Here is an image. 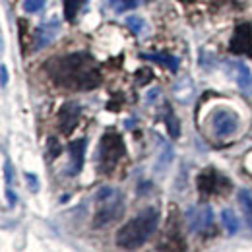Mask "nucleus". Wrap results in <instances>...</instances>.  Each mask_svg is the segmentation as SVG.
Wrapping results in <instances>:
<instances>
[{"mask_svg": "<svg viewBox=\"0 0 252 252\" xmlns=\"http://www.w3.org/2000/svg\"><path fill=\"white\" fill-rule=\"evenodd\" d=\"M125 212V198L117 189L103 187L95 194V218L94 227H105L115 220H119Z\"/></svg>", "mask_w": 252, "mask_h": 252, "instance_id": "3", "label": "nucleus"}, {"mask_svg": "<svg viewBox=\"0 0 252 252\" xmlns=\"http://www.w3.org/2000/svg\"><path fill=\"white\" fill-rule=\"evenodd\" d=\"M173 92H175L177 99H179L181 103H189L190 99H192V95H194L192 80H190L189 84H187V88H185V86H181V82H177V84H175V88H173Z\"/></svg>", "mask_w": 252, "mask_h": 252, "instance_id": "19", "label": "nucleus"}, {"mask_svg": "<svg viewBox=\"0 0 252 252\" xmlns=\"http://www.w3.org/2000/svg\"><path fill=\"white\" fill-rule=\"evenodd\" d=\"M126 146L121 134L117 132H105L103 138L99 140V152H97V161H99V171L105 175H111L119 161L125 158Z\"/></svg>", "mask_w": 252, "mask_h": 252, "instance_id": "4", "label": "nucleus"}, {"mask_svg": "<svg viewBox=\"0 0 252 252\" xmlns=\"http://www.w3.org/2000/svg\"><path fill=\"white\" fill-rule=\"evenodd\" d=\"M221 223H223V227H225L227 235H235V233L239 231V220H237L235 212H233V210H229V208L221 210Z\"/></svg>", "mask_w": 252, "mask_h": 252, "instance_id": "16", "label": "nucleus"}, {"mask_svg": "<svg viewBox=\"0 0 252 252\" xmlns=\"http://www.w3.org/2000/svg\"><path fill=\"white\" fill-rule=\"evenodd\" d=\"M80 115H82V107L76 101H66L63 107L59 109V128L63 134H72L74 128L80 123Z\"/></svg>", "mask_w": 252, "mask_h": 252, "instance_id": "10", "label": "nucleus"}, {"mask_svg": "<svg viewBox=\"0 0 252 252\" xmlns=\"http://www.w3.org/2000/svg\"><path fill=\"white\" fill-rule=\"evenodd\" d=\"M6 198H8V204H10V206H16V194L10 189L6 190Z\"/></svg>", "mask_w": 252, "mask_h": 252, "instance_id": "26", "label": "nucleus"}, {"mask_svg": "<svg viewBox=\"0 0 252 252\" xmlns=\"http://www.w3.org/2000/svg\"><path fill=\"white\" fill-rule=\"evenodd\" d=\"M86 146H88V140L86 138H78V140H72L68 144L70 163H68L66 175L74 177V175H78L82 171V167H84V156H86Z\"/></svg>", "mask_w": 252, "mask_h": 252, "instance_id": "11", "label": "nucleus"}, {"mask_svg": "<svg viewBox=\"0 0 252 252\" xmlns=\"http://www.w3.org/2000/svg\"><path fill=\"white\" fill-rule=\"evenodd\" d=\"M49 154H51V158L61 156V144H59L57 138H49Z\"/></svg>", "mask_w": 252, "mask_h": 252, "instance_id": "22", "label": "nucleus"}, {"mask_svg": "<svg viewBox=\"0 0 252 252\" xmlns=\"http://www.w3.org/2000/svg\"><path fill=\"white\" fill-rule=\"evenodd\" d=\"M0 78H2V88H6V84H8V68L4 64L0 66Z\"/></svg>", "mask_w": 252, "mask_h": 252, "instance_id": "25", "label": "nucleus"}, {"mask_svg": "<svg viewBox=\"0 0 252 252\" xmlns=\"http://www.w3.org/2000/svg\"><path fill=\"white\" fill-rule=\"evenodd\" d=\"M144 2H148V0H109L111 8H113L117 14L126 12V10H136V8L142 6Z\"/></svg>", "mask_w": 252, "mask_h": 252, "instance_id": "17", "label": "nucleus"}, {"mask_svg": "<svg viewBox=\"0 0 252 252\" xmlns=\"http://www.w3.org/2000/svg\"><path fill=\"white\" fill-rule=\"evenodd\" d=\"M225 74L237 84V88L245 95L252 97V72L247 63L239 59H229L225 63Z\"/></svg>", "mask_w": 252, "mask_h": 252, "instance_id": "8", "label": "nucleus"}, {"mask_svg": "<svg viewBox=\"0 0 252 252\" xmlns=\"http://www.w3.org/2000/svg\"><path fill=\"white\" fill-rule=\"evenodd\" d=\"M210 126H212V132H214L216 138H229L239 128V115L233 109L218 107V109L212 111Z\"/></svg>", "mask_w": 252, "mask_h": 252, "instance_id": "6", "label": "nucleus"}, {"mask_svg": "<svg viewBox=\"0 0 252 252\" xmlns=\"http://www.w3.org/2000/svg\"><path fill=\"white\" fill-rule=\"evenodd\" d=\"M126 26H128V30L134 33V35H142V33L146 32V28H148L146 20L140 18V16H136V14L126 18Z\"/></svg>", "mask_w": 252, "mask_h": 252, "instance_id": "18", "label": "nucleus"}, {"mask_svg": "<svg viewBox=\"0 0 252 252\" xmlns=\"http://www.w3.org/2000/svg\"><path fill=\"white\" fill-rule=\"evenodd\" d=\"M4 179H6V183H8V185H12V181H14L12 167H10V161H8V159L4 161Z\"/></svg>", "mask_w": 252, "mask_h": 252, "instance_id": "23", "label": "nucleus"}, {"mask_svg": "<svg viewBox=\"0 0 252 252\" xmlns=\"http://www.w3.org/2000/svg\"><path fill=\"white\" fill-rule=\"evenodd\" d=\"M187 225L196 235H214V210L208 204L190 206L187 210Z\"/></svg>", "mask_w": 252, "mask_h": 252, "instance_id": "5", "label": "nucleus"}, {"mask_svg": "<svg viewBox=\"0 0 252 252\" xmlns=\"http://www.w3.org/2000/svg\"><path fill=\"white\" fill-rule=\"evenodd\" d=\"M45 70L53 84L64 90L90 92L101 84V70L95 59L88 53L64 55L51 59L45 64Z\"/></svg>", "mask_w": 252, "mask_h": 252, "instance_id": "1", "label": "nucleus"}, {"mask_svg": "<svg viewBox=\"0 0 252 252\" xmlns=\"http://www.w3.org/2000/svg\"><path fill=\"white\" fill-rule=\"evenodd\" d=\"M237 198H239V206H241V210H243L245 221H247V225L252 229V192L247 189H241Z\"/></svg>", "mask_w": 252, "mask_h": 252, "instance_id": "15", "label": "nucleus"}, {"mask_svg": "<svg viewBox=\"0 0 252 252\" xmlns=\"http://www.w3.org/2000/svg\"><path fill=\"white\" fill-rule=\"evenodd\" d=\"M159 225V212L156 208H146L142 210L136 218L126 221L125 225L117 231V247L126 249V251H134L140 249L148 243V239L156 233Z\"/></svg>", "mask_w": 252, "mask_h": 252, "instance_id": "2", "label": "nucleus"}, {"mask_svg": "<svg viewBox=\"0 0 252 252\" xmlns=\"http://www.w3.org/2000/svg\"><path fill=\"white\" fill-rule=\"evenodd\" d=\"M45 4H47V0H24V10L30 14H35V12L43 10Z\"/></svg>", "mask_w": 252, "mask_h": 252, "instance_id": "21", "label": "nucleus"}, {"mask_svg": "<svg viewBox=\"0 0 252 252\" xmlns=\"http://www.w3.org/2000/svg\"><path fill=\"white\" fill-rule=\"evenodd\" d=\"M82 2H84V0H64V18H66L68 22H74V20H76Z\"/></svg>", "mask_w": 252, "mask_h": 252, "instance_id": "20", "label": "nucleus"}, {"mask_svg": "<svg viewBox=\"0 0 252 252\" xmlns=\"http://www.w3.org/2000/svg\"><path fill=\"white\" fill-rule=\"evenodd\" d=\"M61 32V22L59 20H49L47 24H41L35 32V37H33V51H41L45 47H49L55 37Z\"/></svg>", "mask_w": 252, "mask_h": 252, "instance_id": "12", "label": "nucleus"}, {"mask_svg": "<svg viewBox=\"0 0 252 252\" xmlns=\"http://www.w3.org/2000/svg\"><path fill=\"white\" fill-rule=\"evenodd\" d=\"M231 53L252 57V28L251 24H239L229 43Z\"/></svg>", "mask_w": 252, "mask_h": 252, "instance_id": "9", "label": "nucleus"}, {"mask_svg": "<svg viewBox=\"0 0 252 252\" xmlns=\"http://www.w3.org/2000/svg\"><path fill=\"white\" fill-rule=\"evenodd\" d=\"M26 179H28V185H30V189L33 192H37L39 190V185H37V177L33 175V173H26Z\"/></svg>", "mask_w": 252, "mask_h": 252, "instance_id": "24", "label": "nucleus"}, {"mask_svg": "<svg viewBox=\"0 0 252 252\" xmlns=\"http://www.w3.org/2000/svg\"><path fill=\"white\" fill-rule=\"evenodd\" d=\"M163 123L167 126L171 138H179L181 136V123H179L177 115L173 113V109H171V105L167 101L163 103Z\"/></svg>", "mask_w": 252, "mask_h": 252, "instance_id": "14", "label": "nucleus"}, {"mask_svg": "<svg viewBox=\"0 0 252 252\" xmlns=\"http://www.w3.org/2000/svg\"><path fill=\"white\" fill-rule=\"evenodd\" d=\"M231 189V183L227 177L220 175L216 169H206L198 175V190L200 194L206 198V196H218L223 194L225 190Z\"/></svg>", "mask_w": 252, "mask_h": 252, "instance_id": "7", "label": "nucleus"}, {"mask_svg": "<svg viewBox=\"0 0 252 252\" xmlns=\"http://www.w3.org/2000/svg\"><path fill=\"white\" fill-rule=\"evenodd\" d=\"M140 59H144V61H152V63H158L159 66H165V68H169L171 72H177L179 70V57H173V55H169V53H142L140 55Z\"/></svg>", "mask_w": 252, "mask_h": 252, "instance_id": "13", "label": "nucleus"}]
</instances>
